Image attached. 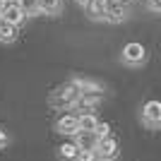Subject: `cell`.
Segmentation results:
<instances>
[{
    "mask_svg": "<svg viewBox=\"0 0 161 161\" xmlns=\"http://www.w3.org/2000/svg\"><path fill=\"white\" fill-rule=\"evenodd\" d=\"M80 96H82V89L72 80V82H67V84H63V87H58L51 94V106L53 108H70L80 101Z\"/></svg>",
    "mask_w": 161,
    "mask_h": 161,
    "instance_id": "1",
    "label": "cell"
},
{
    "mask_svg": "<svg viewBox=\"0 0 161 161\" xmlns=\"http://www.w3.org/2000/svg\"><path fill=\"white\" fill-rule=\"evenodd\" d=\"M96 159L101 161H113L118 156V140H115L113 135H108V137H101L96 142V149H94Z\"/></svg>",
    "mask_w": 161,
    "mask_h": 161,
    "instance_id": "2",
    "label": "cell"
},
{
    "mask_svg": "<svg viewBox=\"0 0 161 161\" xmlns=\"http://www.w3.org/2000/svg\"><path fill=\"white\" fill-rule=\"evenodd\" d=\"M0 5H3V19L14 24V27H19L22 22H24V10H22L19 0H0Z\"/></svg>",
    "mask_w": 161,
    "mask_h": 161,
    "instance_id": "3",
    "label": "cell"
},
{
    "mask_svg": "<svg viewBox=\"0 0 161 161\" xmlns=\"http://www.w3.org/2000/svg\"><path fill=\"white\" fill-rule=\"evenodd\" d=\"M142 123L147 128H161V101H147L142 106Z\"/></svg>",
    "mask_w": 161,
    "mask_h": 161,
    "instance_id": "4",
    "label": "cell"
},
{
    "mask_svg": "<svg viewBox=\"0 0 161 161\" xmlns=\"http://www.w3.org/2000/svg\"><path fill=\"white\" fill-rule=\"evenodd\" d=\"M144 58H147V51L137 41H132V43H128V46L123 48V60L128 63V65H140V63H144Z\"/></svg>",
    "mask_w": 161,
    "mask_h": 161,
    "instance_id": "5",
    "label": "cell"
},
{
    "mask_svg": "<svg viewBox=\"0 0 161 161\" xmlns=\"http://www.w3.org/2000/svg\"><path fill=\"white\" fill-rule=\"evenodd\" d=\"M55 130L60 135H77L80 132V128H77V115H60L58 118V123H55Z\"/></svg>",
    "mask_w": 161,
    "mask_h": 161,
    "instance_id": "6",
    "label": "cell"
},
{
    "mask_svg": "<svg viewBox=\"0 0 161 161\" xmlns=\"http://www.w3.org/2000/svg\"><path fill=\"white\" fill-rule=\"evenodd\" d=\"M87 14L92 19H106V10H108V0H92L87 7Z\"/></svg>",
    "mask_w": 161,
    "mask_h": 161,
    "instance_id": "7",
    "label": "cell"
},
{
    "mask_svg": "<svg viewBox=\"0 0 161 161\" xmlns=\"http://www.w3.org/2000/svg\"><path fill=\"white\" fill-rule=\"evenodd\" d=\"M82 149L77 147V142H63L60 147H58V154H60L63 161H77Z\"/></svg>",
    "mask_w": 161,
    "mask_h": 161,
    "instance_id": "8",
    "label": "cell"
},
{
    "mask_svg": "<svg viewBox=\"0 0 161 161\" xmlns=\"http://www.w3.org/2000/svg\"><path fill=\"white\" fill-rule=\"evenodd\" d=\"M96 125H99V120H96L94 113H82L77 115V128H80V132H94ZM77 132V135H80Z\"/></svg>",
    "mask_w": 161,
    "mask_h": 161,
    "instance_id": "9",
    "label": "cell"
},
{
    "mask_svg": "<svg viewBox=\"0 0 161 161\" xmlns=\"http://www.w3.org/2000/svg\"><path fill=\"white\" fill-rule=\"evenodd\" d=\"M17 27L14 24H10V22H5V19H0V41L3 43H12L14 39H17Z\"/></svg>",
    "mask_w": 161,
    "mask_h": 161,
    "instance_id": "10",
    "label": "cell"
},
{
    "mask_svg": "<svg viewBox=\"0 0 161 161\" xmlns=\"http://www.w3.org/2000/svg\"><path fill=\"white\" fill-rule=\"evenodd\" d=\"M96 142H99V137H96L94 132H80V135H77V147H80V149L94 152V149H96Z\"/></svg>",
    "mask_w": 161,
    "mask_h": 161,
    "instance_id": "11",
    "label": "cell"
},
{
    "mask_svg": "<svg viewBox=\"0 0 161 161\" xmlns=\"http://www.w3.org/2000/svg\"><path fill=\"white\" fill-rule=\"evenodd\" d=\"M125 5H118V3H108V10H106V19L108 22H123L125 19Z\"/></svg>",
    "mask_w": 161,
    "mask_h": 161,
    "instance_id": "12",
    "label": "cell"
},
{
    "mask_svg": "<svg viewBox=\"0 0 161 161\" xmlns=\"http://www.w3.org/2000/svg\"><path fill=\"white\" fill-rule=\"evenodd\" d=\"M77 82V87L82 89V94H101L103 89H101V84H96V82L92 80H75Z\"/></svg>",
    "mask_w": 161,
    "mask_h": 161,
    "instance_id": "13",
    "label": "cell"
},
{
    "mask_svg": "<svg viewBox=\"0 0 161 161\" xmlns=\"http://www.w3.org/2000/svg\"><path fill=\"white\" fill-rule=\"evenodd\" d=\"M58 10H60V0H39V12L55 14Z\"/></svg>",
    "mask_w": 161,
    "mask_h": 161,
    "instance_id": "14",
    "label": "cell"
},
{
    "mask_svg": "<svg viewBox=\"0 0 161 161\" xmlns=\"http://www.w3.org/2000/svg\"><path fill=\"white\" fill-rule=\"evenodd\" d=\"M99 101H101V94H82L77 103H82V106L87 108V113H89V108H94Z\"/></svg>",
    "mask_w": 161,
    "mask_h": 161,
    "instance_id": "15",
    "label": "cell"
},
{
    "mask_svg": "<svg viewBox=\"0 0 161 161\" xmlns=\"http://www.w3.org/2000/svg\"><path fill=\"white\" fill-rule=\"evenodd\" d=\"M24 14H36L39 12V0H19Z\"/></svg>",
    "mask_w": 161,
    "mask_h": 161,
    "instance_id": "16",
    "label": "cell"
},
{
    "mask_svg": "<svg viewBox=\"0 0 161 161\" xmlns=\"http://www.w3.org/2000/svg\"><path fill=\"white\" fill-rule=\"evenodd\" d=\"M94 135L96 137H108V135H111V125H108V123H99V125H96V130H94Z\"/></svg>",
    "mask_w": 161,
    "mask_h": 161,
    "instance_id": "17",
    "label": "cell"
},
{
    "mask_svg": "<svg viewBox=\"0 0 161 161\" xmlns=\"http://www.w3.org/2000/svg\"><path fill=\"white\" fill-rule=\"evenodd\" d=\"M77 161H96V154H94V152H87V149H82L80 156H77Z\"/></svg>",
    "mask_w": 161,
    "mask_h": 161,
    "instance_id": "18",
    "label": "cell"
},
{
    "mask_svg": "<svg viewBox=\"0 0 161 161\" xmlns=\"http://www.w3.org/2000/svg\"><path fill=\"white\" fill-rule=\"evenodd\" d=\"M149 7L156 10V12H161V0H149Z\"/></svg>",
    "mask_w": 161,
    "mask_h": 161,
    "instance_id": "19",
    "label": "cell"
},
{
    "mask_svg": "<svg viewBox=\"0 0 161 161\" xmlns=\"http://www.w3.org/2000/svg\"><path fill=\"white\" fill-rule=\"evenodd\" d=\"M5 144H7V135L0 130V147H5Z\"/></svg>",
    "mask_w": 161,
    "mask_h": 161,
    "instance_id": "20",
    "label": "cell"
},
{
    "mask_svg": "<svg viewBox=\"0 0 161 161\" xmlns=\"http://www.w3.org/2000/svg\"><path fill=\"white\" fill-rule=\"evenodd\" d=\"M77 3H80V5H84V7H87L89 3H92V0H77Z\"/></svg>",
    "mask_w": 161,
    "mask_h": 161,
    "instance_id": "21",
    "label": "cell"
},
{
    "mask_svg": "<svg viewBox=\"0 0 161 161\" xmlns=\"http://www.w3.org/2000/svg\"><path fill=\"white\" fill-rule=\"evenodd\" d=\"M111 3H118V5H125V0H111Z\"/></svg>",
    "mask_w": 161,
    "mask_h": 161,
    "instance_id": "22",
    "label": "cell"
},
{
    "mask_svg": "<svg viewBox=\"0 0 161 161\" xmlns=\"http://www.w3.org/2000/svg\"><path fill=\"white\" fill-rule=\"evenodd\" d=\"M0 19H3V5H0Z\"/></svg>",
    "mask_w": 161,
    "mask_h": 161,
    "instance_id": "23",
    "label": "cell"
}]
</instances>
